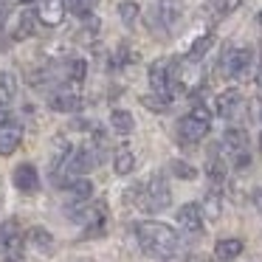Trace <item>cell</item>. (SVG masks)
<instances>
[{
	"label": "cell",
	"mask_w": 262,
	"mask_h": 262,
	"mask_svg": "<svg viewBox=\"0 0 262 262\" xmlns=\"http://www.w3.org/2000/svg\"><path fill=\"white\" fill-rule=\"evenodd\" d=\"M136 234H138V245H141L149 256H158V259H169V256H175L178 248H181L178 231L172 226H166V223L144 220L136 226Z\"/></svg>",
	"instance_id": "1"
},
{
	"label": "cell",
	"mask_w": 262,
	"mask_h": 262,
	"mask_svg": "<svg viewBox=\"0 0 262 262\" xmlns=\"http://www.w3.org/2000/svg\"><path fill=\"white\" fill-rule=\"evenodd\" d=\"M181 17H183V6L178 0H158L152 6V12L147 14V26H149L152 34H158L161 40H166V37L172 34V29L181 23Z\"/></svg>",
	"instance_id": "2"
},
{
	"label": "cell",
	"mask_w": 262,
	"mask_h": 262,
	"mask_svg": "<svg viewBox=\"0 0 262 262\" xmlns=\"http://www.w3.org/2000/svg\"><path fill=\"white\" fill-rule=\"evenodd\" d=\"M209 127H211V113L203 104H194V107L178 121V138H181L183 144H198L209 136Z\"/></svg>",
	"instance_id": "3"
},
{
	"label": "cell",
	"mask_w": 262,
	"mask_h": 262,
	"mask_svg": "<svg viewBox=\"0 0 262 262\" xmlns=\"http://www.w3.org/2000/svg\"><path fill=\"white\" fill-rule=\"evenodd\" d=\"M172 203V192H169V183L161 172H155L147 183H144V198H141V209L144 211H164L166 206Z\"/></svg>",
	"instance_id": "4"
},
{
	"label": "cell",
	"mask_w": 262,
	"mask_h": 262,
	"mask_svg": "<svg viewBox=\"0 0 262 262\" xmlns=\"http://www.w3.org/2000/svg\"><path fill=\"white\" fill-rule=\"evenodd\" d=\"M251 62H254V51L251 48H234L228 46L220 57V74L228 79H243L248 74Z\"/></svg>",
	"instance_id": "5"
},
{
	"label": "cell",
	"mask_w": 262,
	"mask_h": 262,
	"mask_svg": "<svg viewBox=\"0 0 262 262\" xmlns=\"http://www.w3.org/2000/svg\"><path fill=\"white\" fill-rule=\"evenodd\" d=\"M223 147L231 152L234 158V166H248L251 164V155H248V133L243 127H228L226 136H223Z\"/></svg>",
	"instance_id": "6"
},
{
	"label": "cell",
	"mask_w": 262,
	"mask_h": 262,
	"mask_svg": "<svg viewBox=\"0 0 262 262\" xmlns=\"http://www.w3.org/2000/svg\"><path fill=\"white\" fill-rule=\"evenodd\" d=\"M172 82H175L172 62L169 59H155V62L149 65V85H152V93L169 99L172 96Z\"/></svg>",
	"instance_id": "7"
},
{
	"label": "cell",
	"mask_w": 262,
	"mask_h": 262,
	"mask_svg": "<svg viewBox=\"0 0 262 262\" xmlns=\"http://www.w3.org/2000/svg\"><path fill=\"white\" fill-rule=\"evenodd\" d=\"M23 248V231H20V223L17 220H3L0 223V256H14L20 254Z\"/></svg>",
	"instance_id": "8"
},
{
	"label": "cell",
	"mask_w": 262,
	"mask_h": 262,
	"mask_svg": "<svg viewBox=\"0 0 262 262\" xmlns=\"http://www.w3.org/2000/svg\"><path fill=\"white\" fill-rule=\"evenodd\" d=\"M104 217H107V209H104V203L102 200H96L93 206H88V209H79V211H74V217L71 220L74 223H82V226L88 228V237H93V234H102V228H104Z\"/></svg>",
	"instance_id": "9"
},
{
	"label": "cell",
	"mask_w": 262,
	"mask_h": 262,
	"mask_svg": "<svg viewBox=\"0 0 262 262\" xmlns=\"http://www.w3.org/2000/svg\"><path fill=\"white\" fill-rule=\"evenodd\" d=\"M99 164V155H96V147L93 144H82L71 152L68 164H65L62 172H91L93 166Z\"/></svg>",
	"instance_id": "10"
},
{
	"label": "cell",
	"mask_w": 262,
	"mask_h": 262,
	"mask_svg": "<svg viewBox=\"0 0 262 262\" xmlns=\"http://www.w3.org/2000/svg\"><path fill=\"white\" fill-rule=\"evenodd\" d=\"M12 181H14V186H17V192L34 194L37 189H40V172H37L34 164H20V166H14Z\"/></svg>",
	"instance_id": "11"
},
{
	"label": "cell",
	"mask_w": 262,
	"mask_h": 262,
	"mask_svg": "<svg viewBox=\"0 0 262 262\" xmlns=\"http://www.w3.org/2000/svg\"><path fill=\"white\" fill-rule=\"evenodd\" d=\"M23 144V127L17 121H0V155H12Z\"/></svg>",
	"instance_id": "12"
},
{
	"label": "cell",
	"mask_w": 262,
	"mask_h": 262,
	"mask_svg": "<svg viewBox=\"0 0 262 262\" xmlns=\"http://www.w3.org/2000/svg\"><path fill=\"white\" fill-rule=\"evenodd\" d=\"M65 0H37V17H40V23L46 26H59L65 20Z\"/></svg>",
	"instance_id": "13"
},
{
	"label": "cell",
	"mask_w": 262,
	"mask_h": 262,
	"mask_svg": "<svg viewBox=\"0 0 262 262\" xmlns=\"http://www.w3.org/2000/svg\"><path fill=\"white\" fill-rule=\"evenodd\" d=\"M178 223H181V228L186 234H200L203 231V211H200V206L198 203L181 206V211H178Z\"/></svg>",
	"instance_id": "14"
},
{
	"label": "cell",
	"mask_w": 262,
	"mask_h": 262,
	"mask_svg": "<svg viewBox=\"0 0 262 262\" xmlns=\"http://www.w3.org/2000/svg\"><path fill=\"white\" fill-rule=\"evenodd\" d=\"M239 107H243V96L234 88L231 91H223L217 96V116H223V119H234L239 113Z\"/></svg>",
	"instance_id": "15"
},
{
	"label": "cell",
	"mask_w": 262,
	"mask_h": 262,
	"mask_svg": "<svg viewBox=\"0 0 262 262\" xmlns=\"http://www.w3.org/2000/svg\"><path fill=\"white\" fill-rule=\"evenodd\" d=\"M51 107L57 113H79L85 107V102L76 93H57V96H51Z\"/></svg>",
	"instance_id": "16"
},
{
	"label": "cell",
	"mask_w": 262,
	"mask_h": 262,
	"mask_svg": "<svg viewBox=\"0 0 262 262\" xmlns=\"http://www.w3.org/2000/svg\"><path fill=\"white\" fill-rule=\"evenodd\" d=\"M243 239H237V237H228V239H220V243L214 245V256L220 262H231V259H237L239 254H243Z\"/></svg>",
	"instance_id": "17"
},
{
	"label": "cell",
	"mask_w": 262,
	"mask_h": 262,
	"mask_svg": "<svg viewBox=\"0 0 262 262\" xmlns=\"http://www.w3.org/2000/svg\"><path fill=\"white\" fill-rule=\"evenodd\" d=\"M110 127H113V133H119V136H130V133L136 130V119H133V113H127V110H113V113H110Z\"/></svg>",
	"instance_id": "18"
},
{
	"label": "cell",
	"mask_w": 262,
	"mask_h": 262,
	"mask_svg": "<svg viewBox=\"0 0 262 262\" xmlns=\"http://www.w3.org/2000/svg\"><path fill=\"white\" fill-rule=\"evenodd\" d=\"M14 96H17V79L12 71H3L0 74V107H6Z\"/></svg>",
	"instance_id": "19"
},
{
	"label": "cell",
	"mask_w": 262,
	"mask_h": 262,
	"mask_svg": "<svg viewBox=\"0 0 262 262\" xmlns=\"http://www.w3.org/2000/svg\"><path fill=\"white\" fill-rule=\"evenodd\" d=\"M113 169H116V175H130V172L136 169V155H133L127 147L116 149V155H113Z\"/></svg>",
	"instance_id": "20"
},
{
	"label": "cell",
	"mask_w": 262,
	"mask_h": 262,
	"mask_svg": "<svg viewBox=\"0 0 262 262\" xmlns=\"http://www.w3.org/2000/svg\"><path fill=\"white\" fill-rule=\"evenodd\" d=\"M29 243L34 245L37 251H48V254L54 251V237H51V231H46L42 226H34L29 231Z\"/></svg>",
	"instance_id": "21"
},
{
	"label": "cell",
	"mask_w": 262,
	"mask_h": 262,
	"mask_svg": "<svg viewBox=\"0 0 262 262\" xmlns=\"http://www.w3.org/2000/svg\"><path fill=\"white\" fill-rule=\"evenodd\" d=\"M91 194H93V183L91 181H74L68 186V200L71 203H85V200H91Z\"/></svg>",
	"instance_id": "22"
},
{
	"label": "cell",
	"mask_w": 262,
	"mask_h": 262,
	"mask_svg": "<svg viewBox=\"0 0 262 262\" xmlns=\"http://www.w3.org/2000/svg\"><path fill=\"white\" fill-rule=\"evenodd\" d=\"M211 46H214V34H211V31L203 34V37H198V40L192 42V48H189V62H200Z\"/></svg>",
	"instance_id": "23"
},
{
	"label": "cell",
	"mask_w": 262,
	"mask_h": 262,
	"mask_svg": "<svg viewBox=\"0 0 262 262\" xmlns=\"http://www.w3.org/2000/svg\"><path fill=\"white\" fill-rule=\"evenodd\" d=\"M138 14H141V6H138V3H133V0L119 3V17H121V23H124L127 29H133V26H136Z\"/></svg>",
	"instance_id": "24"
},
{
	"label": "cell",
	"mask_w": 262,
	"mask_h": 262,
	"mask_svg": "<svg viewBox=\"0 0 262 262\" xmlns=\"http://www.w3.org/2000/svg\"><path fill=\"white\" fill-rule=\"evenodd\" d=\"M226 161L220 158V155H211L209 158V166H206V172H209V181L211 183H223L226 181Z\"/></svg>",
	"instance_id": "25"
},
{
	"label": "cell",
	"mask_w": 262,
	"mask_h": 262,
	"mask_svg": "<svg viewBox=\"0 0 262 262\" xmlns=\"http://www.w3.org/2000/svg\"><path fill=\"white\" fill-rule=\"evenodd\" d=\"M239 3H243V0H214V3H211V17H214V20L228 17L231 12H237V9H239Z\"/></svg>",
	"instance_id": "26"
},
{
	"label": "cell",
	"mask_w": 262,
	"mask_h": 262,
	"mask_svg": "<svg viewBox=\"0 0 262 262\" xmlns=\"http://www.w3.org/2000/svg\"><path fill=\"white\" fill-rule=\"evenodd\" d=\"M169 172L175 178H181V181H194L198 178V169L192 164H186V161H169Z\"/></svg>",
	"instance_id": "27"
},
{
	"label": "cell",
	"mask_w": 262,
	"mask_h": 262,
	"mask_svg": "<svg viewBox=\"0 0 262 262\" xmlns=\"http://www.w3.org/2000/svg\"><path fill=\"white\" fill-rule=\"evenodd\" d=\"M34 34V17L31 12H23L17 17V29H14V40H26V37Z\"/></svg>",
	"instance_id": "28"
},
{
	"label": "cell",
	"mask_w": 262,
	"mask_h": 262,
	"mask_svg": "<svg viewBox=\"0 0 262 262\" xmlns=\"http://www.w3.org/2000/svg\"><path fill=\"white\" fill-rule=\"evenodd\" d=\"M141 104L147 110H152V113H166L169 110V99L158 96V93H149V96H141Z\"/></svg>",
	"instance_id": "29"
},
{
	"label": "cell",
	"mask_w": 262,
	"mask_h": 262,
	"mask_svg": "<svg viewBox=\"0 0 262 262\" xmlns=\"http://www.w3.org/2000/svg\"><path fill=\"white\" fill-rule=\"evenodd\" d=\"M203 214L209 217V220H217L220 217V194L217 192H209L203 200Z\"/></svg>",
	"instance_id": "30"
},
{
	"label": "cell",
	"mask_w": 262,
	"mask_h": 262,
	"mask_svg": "<svg viewBox=\"0 0 262 262\" xmlns=\"http://www.w3.org/2000/svg\"><path fill=\"white\" fill-rule=\"evenodd\" d=\"M85 74H88V62H85V59H71V65H68L71 82H85Z\"/></svg>",
	"instance_id": "31"
},
{
	"label": "cell",
	"mask_w": 262,
	"mask_h": 262,
	"mask_svg": "<svg viewBox=\"0 0 262 262\" xmlns=\"http://www.w3.org/2000/svg\"><path fill=\"white\" fill-rule=\"evenodd\" d=\"M68 9L76 14V17H88L93 9V0H68Z\"/></svg>",
	"instance_id": "32"
},
{
	"label": "cell",
	"mask_w": 262,
	"mask_h": 262,
	"mask_svg": "<svg viewBox=\"0 0 262 262\" xmlns=\"http://www.w3.org/2000/svg\"><path fill=\"white\" fill-rule=\"evenodd\" d=\"M6 14H9L6 0H0V31H3V23H6Z\"/></svg>",
	"instance_id": "33"
},
{
	"label": "cell",
	"mask_w": 262,
	"mask_h": 262,
	"mask_svg": "<svg viewBox=\"0 0 262 262\" xmlns=\"http://www.w3.org/2000/svg\"><path fill=\"white\" fill-rule=\"evenodd\" d=\"M254 203H256V209L262 211V186H259V189H256V192H254Z\"/></svg>",
	"instance_id": "34"
},
{
	"label": "cell",
	"mask_w": 262,
	"mask_h": 262,
	"mask_svg": "<svg viewBox=\"0 0 262 262\" xmlns=\"http://www.w3.org/2000/svg\"><path fill=\"white\" fill-rule=\"evenodd\" d=\"M256 82H259V88H262V68H259V79H256Z\"/></svg>",
	"instance_id": "35"
},
{
	"label": "cell",
	"mask_w": 262,
	"mask_h": 262,
	"mask_svg": "<svg viewBox=\"0 0 262 262\" xmlns=\"http://www.w3.org/2000/svg\"><path fill=\"white\" fill-rule=\"evenodd\" d=\"M259 149H262V133H259Z\"/></svg>",
	"instance_id": "36"
},
{
	"label": "cell",
	"mask_w": 262,
	"mask_h": 262,
	"mask_svg": "<svg viewBox=\"0 0 262 262\" xmlns=\"http://www.w3.org/2000/svg\"><path fill=\"white\" fill-rule=\"evenodd\" d=\"M20 3H31V0H20Z\"/></svg>",
	"instance_id": "37"
},
{
	"label": "cell",
	"mask_w": 262,
	"mask_h": 262,
	"mask_svg": "<svg viewBox=\"0 0 262 262\" xmlns=\"http://www.w3.org/2000/svg\"><path fill=\"white\" fill-rule=\"evenodd\" d=\"M259 23H262V12H259Z\"/></svg>",
	"instance_id": "38"
}]
</instances>
